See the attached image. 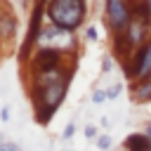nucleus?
I'll list each match as a JSON object with an SVG mask.
<instances>
[{
  "instance_id": "obj_21",
  "label": "nucleus",
  "mask_w": 151,
  "mask_h": 151,
  "mask_svg": "<svg viewBox=\"0 0 151 151\" xmlns=\"http://www.w3.org/2000/svg\"><path fill=\"white\" fill-rule=\"evenodd\" d=\"M146 151H151V146H149V149H146Z\"/></svg>"
},
{
  "instance_id": "obj_2",
  "label": "nucleus",
  "mask_w": 151,
  "mask_h": 151,
  "mask_svg": "<svg viewBox=\"0 0 151 151\" xmlns=\"http://www.w3.org/2000/svg\"><path fill=\"white\" fill-rule=\"evenodd\" d=\"M87 17H90V5L85 0H47L45 7L47 24L68 33H78L80 28H85Z\"/></svg>"
},
{
  "instance_id": "obj_6",
  "label": "nucleus",
  "mask_w": 151,
  "mask_h": 151,
  "mask_svg": "<svg viewBox=\"0 0 151 151\" xmlns=\"http://www.w3.org/2000/svg\"><path fill=\"white\" fill-rule=\"evenodd\" d=\"M19 12L12 2H0V54L17 45L19 35ZM21 42V40H19Z\"/></svg>"
},
{
  "instance_id": "obj_17",
  "label": "nucleus",
  "mask_w": 151,
  "mask_h": 151,
  "mask_svg": "<svg viewBox=\"0 0 151 151\" xmlns=\"http://www.w3.org/2000/svg\"><path fill=\"white\" fill-rule=\"evenodd\" d=\"M106 94H109V101H116L123 94V83H113L111 87H106Z\"/></svg>"
},
{
  "instance_id": "obj_11",
  "label": "nucleus",
  "mask_w": 151,
  "mask_h": 151,
  "mask_svg": "<svg viewBox=\"0 0 151 151\" xmlns=\"http://www.w3.org/2000/svg\"><path fill=\"white\" fill-rule=\"evenodd\" d=\"M0 151H24V149H21L19 142H14V139H9L5 132H0Z\"/></svg>"
},
{
  "instance_id": "obj_20",
  "label": "nucleus",
  "mask_w": 151,
  "mask_h": 151,
  "mask_svg": "<svg viewBox=\"0 0 151 151\" xmlns=\"http://www.w3.org/2000/svg\"><path fill=\"white\" fill-rule=\"evenodd\" d=\"M61 151H73V149H61Z\"/></svg>"
},
{
  "instance_id": "obj_15",
  "label": "nucleus",
  "mask_w": 151,
  "mask_h": 151,
  "mask_svg": "<svg viewBox=\"0 0 151 151\" xmlns=\"http://www.w3.org/2000/svg\"><path fill=\"white\" fill-rule=\"evenodd\" d=\"M90 101H92V104H104V101H109L106 87H94V90H92V97H90Z\"/></svg>"
},
{
  "instance_id": "obj_8",
  "label": "nucleus",
  "mask_w": 151,
  "mask_h": 151,
  "mask_svg": "<svg viewBox=\"0 0 151 151\" xmlns=\"http://www.w3.org/2000/svg\"><path fill=\"white\" fill-rule=\"evenodd\" d=\"M127 92L134 104H149L151 101V78L139 83H127Z\"/></svg>"
},
{
  "instance_id": "obj_14",
  "label": "nucleus",
  "mask_w": 151,
  "mask_h": 151,
  "mask_svg": "<svg viewBox=\"0 0 151 151\" xmlns=\"http://www.w3.org/2000/svg\"><path fill=\"white\" fill-rule=\"evenodd\" d=\"M76 130H78V127H76V123H73V120H68V123L64 125V130H61L59 139H61V142H71V139L76 137Z\"/></svg>"
},
{
  "instance_id": "obj_12",
  "label": "nucleus",
  "mask_w": 151,
  "mask_h": 151,
  "mask_svg": "<svg viewBox=\"0 0 151 151\" xmlns=\"http://www.w3.org/2000/svg\"><path fill=\"white\" fill-rule=\"evenodd\" d=\"M85 42H99V24L85 26Z\"/></svg>"
},
{
  "instance_id": "obj_7",
  "label": "nucleus",
  "mask_w": 151,
  "mask_h": 151,
  "mask_svg": "<svg viewBox=\"0 0 151 151\" xmlns=\"http://www.w3.org/2000/svg\"><path fill=\"white\" fill-rule=\"evenodd\" d=\"M123 73H125V80L127 83H139V80H149L151 78V38L123 66Z\"/></svg>"
},
{
  "instance_id": "obj_3",
  "label": "nucleus",
  "mask_w": 151,
  "mask_h": 151,
  "mask_svg": "<svg viewBox=\"0 0 151 151\" xmlns=\"http://www.w3.org/2000/svg\"><path fill=\"white\" fill-rule=\"evenodd\" d=\"M45 7H47V0H35L31 2V9H28V24H26V33L17 47V59H19V66L28 61V57L33 54L35 45H38V38L47 24L45 19Z\"/></svg>"
},
{
  "instance_id": "obj_9",
  "label": "nucleus",
  "mask_w": 151,
  "mask_h": 151,
  "mask_svg": "<svg viewBox=\"0 0 151 151\" xmlns=\"http://www.w3.org/2000/svg\"><path fill=\"white\" fill-rule=\"evenodd\" d=\"M151 146V139L139 130V132H130L123 139V151H146Z\"/></svg>"
},
{
  "instance_id": "obj_1",
  "label": "nucleus",
  "mask_w": 151,
  "mask_h": 151,
  "mask_svg": "<svg viewBox=\"0 0 151 151\" xmlns=\"http://www.w3.org/2000/svg\"><path fill=\"white\" fill-rule=\"evenodd\" d=\"M71 80H61L57 85H50V87H42V90H28L26 97L31 101V111H33V120L42 127H47L52 123V118L57 116V111L61 109V104L66 101L68 97V90H71Z\"/></svg>"
},
{
  "instance_id": "obj_16",
  "label": "nucleus",
  "mask_w": 151,
  "mask_h": 151,
  "mask_svg": "<svg viewBox=\"0 0 151 151\" xmlns=\"http://www.w3.org/2000/svg\"><path fill=\"white\" fill-rule=\"evenodd\" d=\"M113 66H116V59H113L111 54H104V57H101V73L109 76V73L113 71Z\"/></svg>"
},
{
  "instance_id": "obj_18",
  "label": "nucleus",
  "mask_w": 151,
  "mask_h": 151,
  "mask_svg": "<svg viewBox=\"0 0 151 151\" xmlns=\"http://www.w3.org/2000/svg\"><path fill=\"white\" fill-rule=\"evenodd\" d=\"M12 120V109L9 106H2L0 109V123H9Z\"/></svg>"
},
{
  "instance_id": "obj_4",
  "label": "nucleus",
  "mask_w": 151,
  "mask_h": 151,
  "mask_svg": "<svg viewBox=\"0 0 151 151\" xmlns=\"http://www.w3.org/2000/svg\"><path fill=\"white\" fill-rule=\"evenodd\" d=\"M54 50V52H61V54H73L78 57L80 54V47L83 42L78 40L76 33H68V31H61V28H54L50 24H45L40 38H38V45L35 50Z\"/></svg>"
},
{
  "instance_id": "obj_22",
  "label": "nucleus",
  "mask_w": 151,
  "mask_h": 151,
  "mask_svg": "<svg viewBox=\"0 0 151 151\" xmlns=\"http://www.w3.org/2000/svg\"><path fill=\"white\" fill-rule=\"evenodd\" d=\"M0 109H2V104H0Z\"/></svg>"
},
{
  "instance_id": "obj_5",
  "label": "nucleus",
  "mask_w": 151,
  "mask_h": 151,
  "mask_svg": "<svg viewBox=\"0 0 151 151\" xmlns=\"http://www.w3.org/2000/svg\"><path fill=\"white\" fill-rule=\"evenodd\" d=\"M101 21L109 35H120L132 21V2L130 0H106L101 5Z\"/></svg>"
},
{
  "instance_id": "obj_10",
  "label": "nucleus",
  "mask_w": 151,
  "mask_h": 151,
  "mask_svg": "<svg viewBox=\"0 0 151 151\" xmlns=\"http://www.w3.org/2000/svg\"><path fill=\"white\" fill-rule=\"evenodd\" d=\"M94 146H97L99 151H111V149H113V137H111V132H101V134L97 137Z\"/></svg>"
},
{
  "instance_id": "obj_13",
  "label": "nucleus",
  "mask_w": 151,
  "mask_h": 151,
  "mask_svg": "<svg viewBox=\"0 0 151 151\" xmlns=\"http://www.w3.org/2000/svg\"><path fill=\"white\" fill-rule=\"evenodd\" d=\"M99 134H101V132H99V127H97L94 123H85V127H83V137H85L87 142H97Z\"/></svg>"
},
{
  "instance_id": "obj_19",
  "label": "nucleus",
  "mask_w": 151,
  "mask_h": 151,
  "mask_svg": "<svg viewBox=\"0 0 151 151\" xmlns=\"http://www.w3.org/2000/svg\"><path fill=\"white\" fill-rule=\"evenodd\" d=\"M149 31H151V0H149Z\"/></svg>"
}]
</instances>
